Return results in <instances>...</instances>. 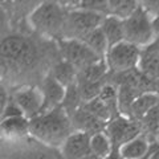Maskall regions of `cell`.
Returning <instances> with one entry per match:
<instances>
[{"mask_svg":"<svg viewBox=\"0 0 159 159\" xmlns=\"http://www.w3.org/2000/svg\"><path fill=\"white\" fill-rule=\"evenodd\" d=\"M109 74V68L105 61V58L98 60L97 62L92 64L86 68L81 69L77 73V81L76 82H99L106 81Z\"/></svg>","mask_w":159,"mask_h":159,"instance_id":"d6986e66","label":"cell"},{"mask_svg":"<svg viewBox=\"0 0 159 159\" xmlns=\"http://www.w3.org/2000/svg\"><path fill=\"white\" fill-rule=\"evenodd\" d=\"M9 98H11V93H9L6 84L0 80V119L3 118V114L9 102Z\"/></svg>","mask_w":159,"mask_h":159,"instance_id":"484cf974","label":"cell"},{"mask_svg":"<svg viewBox=\"0 0 159 159\" xmlns=\"http://www.w3.org/2000/svg\"><path fill=\"white\" fill-rule=\"evenodd\" d=\"M158 98H159V94H158Z\"/></svg>","mask_w":159,"mask_h":159,"instance_id":"836d02e7","label":"cell"},{"mask_svg":"<svg viewBox=\"0 0 159 159\" xmlns=\"http://www.w3.org/2000/svg\"><path fill=\"white\" fill-rule=\"evenodd\" d=\"M105 133L110 139L113 148H119L141 134V125L133 118L118 116L106 123Z\"/></svg>","mask_w":159,"mask_h":159,"instance_id":"ba28073f","label":"cell"},{"mask_svg":"<svg viewBox=\"0 0 159 159\" xmlns=\"http://www.w3.org/2000/svg\"><path fill=\"white\" fill-rule=\"evenodd\" d=\"M48 73L64 88L72 85L77 81V70L64 60H58L54 62Z\"/></svg>","mask_w":159,"mask_h":159,"instance_id":"ffe728a7","label":"cell"},{"mask_svg":"<svg viewBox=\"0 0 159 159\" xmlns=\"http://www.w3.org/2000/svg\"><path fill=\"white\" fill-rule=\"evenodd\" d=\"M29 137V119L24 116L0 121V141L16 143Z\"/></svg>","mask_w":159,"mask_h":159,"instance_id":"8fae6325","label":"cell"},{"mask_svg":"<svg viewBox=\"0 0 159 159\" xmlns=\"http://www.w3.org/2000/svg\"><path fill=\"white\" fill-rule=\"evenodd\" d=\"M138 69L146 77L157 84L159 88V49L154 45H148L142 49Z\"/></svg>","mask_w":159,"mask_h":159,"instance_id":"5bb4252c","label":"cell"},{"mask_svg":"<svg viewBox=\"0 0 159 159\" xmlns=\"http://www.w3.org/2000/svg\"><path fill=\"white\" fill-rule=\"evenodd\" d=\"M70 122H72V127L74 131L85 133L90 137L93 134L105 131V127H106V122L94 117L93 114L86 111L82 106L77 109L70 116Z\"/></svg>","mask_w":159,"mask_h":159,"instance_id":"4fadbf2b","label":"cell"},{"mask_svg":"<svg viewBox=\"0 0 159 159\" xmlns=\"http://www.w3.org/2000/svg\"><path fill=\"white\" fill-rule=\"evenodd\" d=\"M151 147L152 145L147 141L146 137L139 134L138 137L122 145L118 148V152L122 159H142L150 154Z\"/></svg>","mask_w":159,"mask_h":159,"instance_id":"9a60e30c","label":"cell"},{"mask_svg":"<svg viewBox=\"0 0 159 159\" xmlns=\"http://www.w3.org/2000/svg\"><path fill=\"white\" fill-rule=\"evenodd\" d=\"M138 6L139 3L133 0H111V2H107V15L123 21L129 16H131Z\"/></svg>","mask_w":159,"mask_h":159,"instance_id":"7402d4cb","label":"cell"},{"mask_svg":"<svg viewBox=\"0 0 159 159\" xmlns=\"http://www.w3.org/2000/svg\"><path fill=\"white\" fill-rule=\"evenodd\" d=\"M141 134L146 137L148 142L154 145L159 141V105L154 106L148 113H146L139 121Z\"/></svg>","mask_w":159,"mask_h":159,"instance_id":"2e32d148","label":"cell"},{"mask_svg":"<svg viewBox=\"0 0 159 159\" xmlns=\"http://www.w3.org/2000/svg\"><path fill=\"white\" fill-rule=\"evenodd\" d=\"M73 131L70 118L61 106L29 119V137L47 147L60 148Z\"/></svg>","mask_w":159,"mask_h":159,"instance_id":"7a4b0ae2","label":"cell"},{"mask_svg":"<svg viewBox=\"0 0 159 159\" xmlns=\"http://www.w3.org/2000/svg\"><path fill=\"white\" fill-rule=\"evenodd\" d=\"M148 155H150V154H148ZM148 155H147V157H145V158H142V159H148Z\"/></svg>","mask_w":159,"mask_h":159,"instance_id":"d6a6232c","label":"cell"},{"mask_svg":"<svg viewBox=\"0 0 159 159\" xmlns=\"http://www.w3.org/2000/svg\"><path fill=\"white\" fill-rule=\"evenodd\" d=\"M152 32L154 40H159V16L152 19Z\"/></svg>","mask_w":159,"mask_h":159,"instance_id":"f1b7e54d","label":"cell"},{"mask_svg":"<svg viewBox=\"0 0 159 159\" xmlns=\"http://www.w3.org/2000/svg\"><path fill=\"white\" fill-rule=\"evenodd\" d=\"M82 105V101H81V97H80V93H78V88H77V84L74 82L72 85H69L65 88V94H64V98H62V102H61V106L64 109L69 118L70 116L80 109Z\"/></svg>","mask_w":159,"mask_h":159,"instance_id":"d4e9b609","label":"cell"},{"mask_svg":"<svg viewBox=\"0 0 159 159\" xmlns=\"http://www.w3.org/2000/svg\"><path fill=\"white\" fill-rule=\"evenodd\" d=\"M148 159H159V141L152 145L150 155H148Z\"/></svg>","mask_w":159,"mask_h":159,"instance_id":"f546056e","label":"cell"},{"mask_svg":"<svg viewBox=\"0 0 159 159\" xmlns=\"http://www.w3.org/2000/svg\"><path fill=\"white\" fill-rule=\"evenodd\" d=\"M61 159H81L90 154V135L73 131L60 146Z\"/></svg>","mask_w":159,"mask_h":159,"instance_id":"30bf717a","label":"cell"},{"mask_svg":"<svg viewBox=\"0 0 159 159\" xmlns=\"http://www.w3.org/2000/svg\"><path fill=\"white\" fill-rule=\"evenodd\" d=\"M99 28H101L102 33L105 34V37L107 40L109 48L125 40V36H123V21L117 17L107 15V16L102 19Z\"/></svg>","mask_w":159,"mask_h":159,"instance_id":"ac0fdd59","label":"cell"},{"mask_svg":"<svg viewBox=\"0 0 159 159\" xmlns=\"http://www.w3.org/2000/svg\"><path fill=\"white\" fill-rule=\"evenodd\" d=\"M111 150H113L111 142L105 131L93 134L90 137V154L103 159L111 152Z\"/></svg>","mask_w":159,"mask_h":159,"instance_id":"cb8c5ba5","label":"cell"},{"mask_svg":"<svg viewBox=\"0 0 159 159\" xmlns=\"http://www.w3.org/2000/svg\"><path fill=\"white\" fill-rule=\"evenodd\" d=\"M157 105H159V98H158L157 93L139 94L131 103L130 111H129V117L139 122L146 113H148L154 106H157Z\"/></svg>","mask_w":159,"mask_h":159,"instance_id":"e0dca14e","label":"cell"},{"mask_svg":"<svg viewBox=\"0 0 159 159\" xmlns=\"http://www.w3.org/2000/svg\"><path fill=\"white\" fill-rule=\"evenodd\" d=\"M81 159H101V158H98V157H96V155H93V154H88L86 157H84V158H81Z\"/></svg>","mask_w":159,"mask_h":159,"instance_id":"1f68e13d","label":"cell"},{"mask_svg":"<svg viewBox=\"0 0 159 159\" xmlns=\"http://www.w3.org/2000/svg\"><path fill=\"white\" fill-rule=\"evenodd\" d=\"M11 99L20 107L24 117L31 119L41 113L43 96L39 86L23 85L11 92Z\"/></svg>","mask_w":159,"mask_h":159,"instance_id":"9c48e42d","label":"cell"},{"mask_svg":"<svg viewBox=\"0 0 159 159\" xmlns=\"http://www.w3.org/2000/svg\"><path fill=\"white\" fill-rule=\"evenodd\" d=\"M98 98L103 102V105L107 107L109 113L111 116V119L116 118L119 114V107H118V94H117V88L113 85L110 81H107L105 85L102 86L101 92L98 94Z\"/></svg>","mask_w":159,"mask_h":159,"instance_id":"603a6c76","label":"cell"},{"mask_svg":"<svg viewBox=\"0 0 159 159\" xmlns=\"http://www.w3.org/2000/svg\"><path fill=\"white\" fill-rule=\"evenodd\" d=\"M41 60V49L27 34L7 31L0 34V80L6 85L33 72Z\"/></svg>","mask_w":159,"mask_h":159,"instance_id":"6da1fadb","label":"cell"},{"mask_svg":"<svg viewBox=\"0 0 159 159\" xmlns=\"http://www.w3.org/2000/svg\"><path fill=\"white\" fill-rule=\"evenodd\" d=\"M142 8L150 15V17H158L159 16V0H150V2H142L139 3Z\"/></svg>","mask_w":159,"mask_h":159,"instance_id":"4316f807","label":"cell"},{"mask_svg":"<svg viewBox=\"0 0 159 159\" xmlns=\"http://www.w3.org/2000/svg\"><path fill=\"white\" fill-rule=\"evenodd\" d=\"M57 49L58 54L61 56V60L70 64L77 70V73L81 69L101 60L96 53H93L89 49L85 43L77 39H58Z\"/></svg>","mask_w":159,"mask_h":159,"instance_id":"52a82bcc","label":"cell"},{"mask_svg":"<svg viewBox=\"0 0 159 159\" xmlns=\"http://www.w3.org/2000/svg\"><path fill=\"white\" fill-rule=\"evenodd\" d=\"M20 116H24L23 111L20 110V107L12 101L11 98H9V102H8V105L6 107V110H4V114H3L2 119H4V118H12V117H20ZM2 119H0V121H2Z\"/></svg>","mask_w":159,"mask_h":159,"instance_id":"83f0119b","label":"cell"},{"mask_svg":"<svg viewBox=\"0 0 159 159\" xmlns=\"http://www.w3.org/2000/svg\"><path fill=\"white\" fill-rule=\"evenodd\" d=\"M142 49L127 41H121L107 49L105 61L107 64L109 73L117 74L138 68Z\"/></svg>","mask_w":159,"mask_h":159,"instance_id":"8992f818","label":"cell"},{"mask_svg":"<svg viewBox=\"0 0 159 159\" xmlns=\"http://www.w3.org/2000/svg\"><path fill=\"white\" fill-rule=\"evenodd\" d=\"M103 17H105L103 15L88 11V9H81L76 7L68 9L62 27L61 39L81 40L96 28H99Z\"/></svg>","mask_w":159,"mask_h":159,"instance_id":"5b68a950","label":"cell"},{"mask_svg":"<svg viewBox=\"0 0 159 159\" xmlns=\"http://www.w3.org/2000/svg\"><path fill=\"white\" fill-rule=\"evenodd\" d=\"M123 36H125V41L141 49L152 44V19L142 8L141 4L133 12L131 16L123 20Z\"/></svg>","mask_w":159,"mask_h":159,"instance_id":"277c9868","label":"cell"},{"mask_svg":"<svg viewBox=\"0 0 159 159\" xmlns=\"http://www.w3.org/2000/svg\"><path fill=\"white\" fill-rule=\"evenodd\" d=\"M39 89L43 96L41 113L51 111L61 105L64 94H65V88L62 85H60L49 73H47L45 76L43 77L41 82H40V85H39Z\"/></svg>","mask_w":159,"mask_h":159,"instance_id":"7c38bea8","label":"cell"},{"mask_svg":"<svg viewBox=\"0 0 159 159\" xmlns=\"http://www.w3.org/2000/svg\"><path fill=\"white\" fill-rule=\"evenodd\" d=\"M81 41L85 43L89 47V49L93 53H96L99 58H105L107 49H109V44H107L105 34L101 31V28H96L90 33H88L85 37L81 39Z\"/></svg>","mask_w":159,"mask_h":159,"instance_id":"44dd1931","label":"cell"},{"mask_svg":"<svg viewBox=\"0 0 159 159\" xmlns=\"http://www.w3.org/2000/svg\"><path fill=\"white\" fill-rule=\"evenodd\" d=\"M103 159H122V158H121V155H119V152H118V148H113L111 152Z\"/></svg>","mask_w":159,"mask_h":159,"instance_id":"4dcf8cb0","label":"cell"},{"mask_svg":"<svg viewBox=\"0 0 159 159\" xmlns=\"http://www.w3.org/2000/svg\"><path fill=\"white\" fill-rule=\"evenodd\" d=\"M66 12L68 9L61 2H43L28 15V21L36 33L58 40L61 39Z\"/></svg>","mask_w":159,"mask_h":159,"instance_id":"3957f363","label":"cell"}]
</instances>
